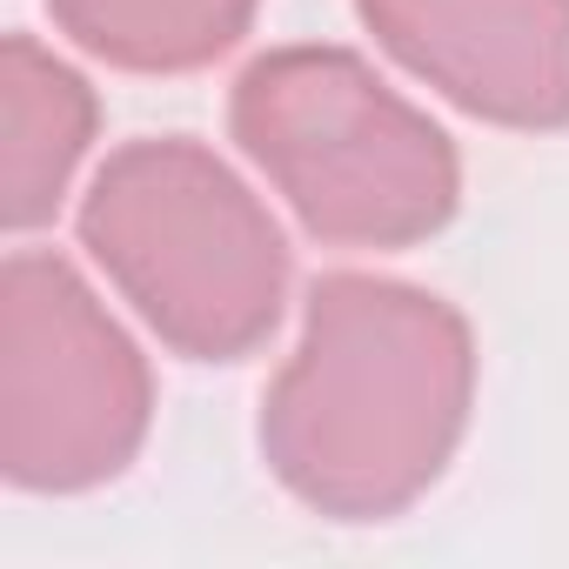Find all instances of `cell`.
<instances>
[{
    "label": "cell",
    "instance_id": "obj_1",
    "mask_svg": "<svg viewBox=\"0 0 569 569\" xmlns=\"http://www.w3.org/2000/svg\"><path fill=\"white\" fill-rule=\"evenodd\" d=\"M476 336L389 274H322L302 342L261 396V456L316 516L382 522L429 496L469 436Z\"/></svg>",
    "mask_w": 569,
    "mask_h": 569
},
{
    "label": "cell",
    "instance_id": "obj_2",
    "mask_svg": "<svg viewBox=\"0 0 569 569\" xmlns=\"http://www.w3.org/2000/svg\"><path fill=\"white\" fill-rule=\"evenodd\" d=\"M81 248L188 362L254 356L289 302V241L261 194L201 141L148 134L101 161Z\"/></svg>",
    "mask_w": 569,
    "mask_h": 569
},
{
    "label": "cell",
    "instance_id": "obj_3",
    "mask_svg": "<svg viewBox=\"0 0 569 569\" xmlns=\"http://www.w3.org/2000/svg\"><path fill=\"white\" fill-rule=\"evenodd\" d=\"M228 128L296 221L336 248H416L462 201L456 141L349 48L248 61Z\"/></svg>",
    "mask_w": 569,
    "mask_h": 569
},
{
    "label": "cell",
    "instance_id": "obj_4",
    "mask_svg": "<svg viewBox=\"0 0 569 569\" xmlns=\"http://www.w3.org/2000/svg\"><path fill=\"white\" fill-rule=\"evenodd\" d=\"M154 422V376L61 254L0 268V476L28 496L114 482Z\"/></svg>",
    "mask_w": 569,
    "mask_h": 569
},
{
    "label": "cell",
    "instance_id": "obj_5",
    "mask_svg": "<svg viewBox=\"0 0 569 569\" xmlns=\"http://www.w3.org/2000/svg\"><path fill=\"white\" fill-rule=\"evenodd\" d=\"M362 28L489 128H569V0H356Z\"/></svg>",
    "mask_w": 569,
    "mask_h": 569
},
{
    "label": "cell",
    "instance_id": "obj_6",
    "mask_svg": "<svg viewBox=\"0 0 569 569\" xmlns=\"http://www.w3.org/2000/svg\"><path fill=\"white\" fill-rule=\"evenodd\" d=\"M94 88L34 34H8L0 48V221L14 234L54 221L94 141Z\"/></svg>",
    "mask_w": 569,
    "mask_h": 569
},
{
    "label": "cell",
    "instance_id": "obj_7",
    "mask_svg": "<svg viewBox=\"0 0 569 569\" xmlns=\"http://www.w3.org/2000/svg\"><path fill=\"white\" fill-rule=\"evenodd\" d=\"M261 0H48L54 28L128 74H194L241 48Z\"/></svg>",
    "mask_w": 569,
    "mask_h": 569
}]
</instances>
